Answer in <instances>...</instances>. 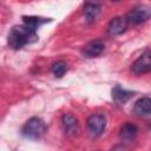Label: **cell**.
I'll list each match as a JSON object with an SVG mask.
<instances>
[{"label": "cell", "instance_id": "obj_1", "mask_svg": "<svg viewBox=\"0 0 151 151\" xmlns=\"http://www.w3.org/2000/svg\"><path fill=\"white\" fill-rule=\"evenodd\" d=\"M38 34L34 29L27 27L26 25H17L13 26L8 33L7 41L9 47L13 50H20L28 44H33L38 41Z\"/></svg>", "mask_w": 151, "mask_h": 151}, {"label": "cell", "instance_id": "obj_2", "mask_svg": "<svg viewBox=\"0 0 151 151\" xmlns=\"http://www.w3.org/2000/svg\"><path fill=\"white\" fill-rule=\"evenodd\" d=\"M47 130V126L45 124V122L41 118L38 117H32L29 118L25 125L21 129V134L31 140H37L39 138H41L45 132Z\"/></svg>", "mask_w": 151, "mask_h": 151}, {"label": "cell", "instance_id": "obj_3", "mask_svg": "<svg viewBox=\"0 0 151 151\" xmlns=\"http://www.w3.org/2000/svg\"><path fill=\"white\" fill-rule=\"evenodd\" d=\"M87 131L91 137H99L106 127V118L103 114H91L86 120Z\"/></svg>", "mask_w": 151, "mask_h": 151}, {"label": "cell", "instance_id": "obj_4", "mask_svg": "<svg viewBox=\"0 0 151 151\" xmlns=\"http://www.w3.org/2000/svg\"><path fill=\"white\" fill-rule=\"evenodd\" d=\"M151 15V9L147 6H137L133 7L132 9H130L126 14V20L130 24H134V25H139L142 22H145L146 20H149Z\"/></svg>", "mask_w": 151, "mask_h": 151}, {"label": "cell", "instance_id": "obj_5", "mask_svg": "<svg viewBox=\"0 0 151 151\" xmlns=\"http://www.w3.org/2000/svg\"><path fill=\"white\" fill-rule=\"evenodd\" d=\"M131 70L134 74H144L151 70V53L146 50L140 57H138L131 66Z\"/></svg>", "mask_w": 151, "mask_h": 151}, {"label": "cell", "instance_id": "obj_6", "mask_svg": "<svg viewBox=\"0 0 151 151\" xmlns=\"http://www.w3.org/2000/svg\"><path fill=\"white\" fill-rule=\"evenodd\" d=\"M127 25H129V22L125 17H116L110 21V24L107 26V33L112 37L120 35L126 31Z\"/></svg>", "mask_w": 151, "mask_h": 151}, {"label": "cell", "instance_id": "obj_7", "mask_svg": "<svg viewBox=\"0 0 151 151\" xmlns=\"http://www.w3.org/2000/svg\"><path fill=\"white\" fill-rule=\"evenodd\" d=\"M61 123H63V127L64 131L67 136H74L78 133L79 131V124L76 117H73L70 113H65L61 118Z\"/></svg>", "mask_w": 151, "mask_h": 151}, {"label": "cell", "instance_id": "obj_8", "mask_svg": "<svg viewBox=\"0 0 151 151\" xmlns=\"http://www.w3.org/2000/svg\"><path fill=\"white\" fill-rule=\"evenodd\" d=\"M133 112L139 117H147L151 113V99L149 97H142L134 103Z\"/></svg>", "mask_w": 151, "mask_h": 151}, {"label": "cell", "instance_id": "obj_9", "mask_svg": "<svg viewBox=\"0 0 151 151\" xmlns=\"http://www.w3.org/2000/svg\"><path fill=\"white\" fill-rule=\"evenodd\" d=\"M104 44L100 40H93L91 42H88L84 50H83V54L86 58H94L99 54H101V52L104 51Z\"/></svg>", "mask_w": 151, "mask_h": 151}, {"label": "cell", "instance_id": "obj_10", "mask_svg": "<svg viewBox=\"0 0 151 151\" xmlns=\"http://www.w3.org/2000/svg\"><path fill=\"white\" fill-rule=\"evenodd\" d=\"M100 13V5L96 2H86L84 5V15L87 22L92 24L96 21Z\"/></svg>", "mask_w": 151, "mask_h": 151}, {"label": "cell", "instance_id": "obj_11", "mask_svg": "<svg viewBox=\"0 0 151 151\" xmlns=\"http://www.w3.org/2000/svg\"><path fill=\"white\" fill-rule=\"evenodd\" d=\"M137 132H138V129L134 124L132 123H126L122 126L120 129V132H119V137L122 140H125V142H130V140H133L137 136Z\"/></svg>", "mask_w": 151, "mask_h": 151}, {"label": "cell", "instance_id": "obj_12", "mask_svg": "<svg viewBox=\"0 0 151 151\" xmlns=\"http://www.w3.org/2000/svg\"><path fill=\"white\" fill-rule=\"evenodd\" d=\"M132 96H133V92L124 90L120 86H114L112 88V98L118 104H123V103L127 101Z\"/></svg>", "mask_w": 151, "mask_h": 151}, {"label": "cell", "instance_id": "obj_13", "mask_svg": "<svg viewBox=\"0 0 151 151\" xmlns=\"http://www.w3.org/2000/svg\"><path fill=\"white\" fill-rule=\"evenodd\" d=\"M22 20L27 27H29L34 31H37V28L40 27L41 25L51 21V19H45V18H40V17H34V15H24Z\"/></svg>", "mask_w": 151, "mask_h": 151}, {"label": "cell", "instance_id": "obj_14", "mask_svg": "<svg viewBox=\"0 0 151 151\" xmlns=\"http://www.w3.org/2000/svg\"><path fill=\"white\" fill-rule=\"evenodd\" d=\"M51 71H52V73H53L57 78H61V77L66 73V71H67V64H66L64 60L55 61V63L52 64Z\"/></svg>", "mask_w": 151, "mask_h": 151}]
</instances>
